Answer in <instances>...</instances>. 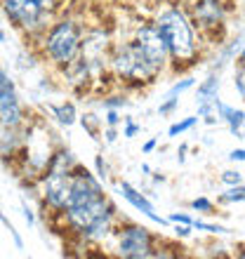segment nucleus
<instances>
[{
	"mask_svg": "<svg viewBox=\"0 0 245 259\" xmlns=\"http://www.w3.org/2000/svg\"><path fill=\"white\" fill-rule=\"evenodd\" d=\"M158 33L163 38L168 55H170V71L184 73L200 64L203 59V40L198 35L189 12L179 3H168L153 17Z\"/></svg>",
	"mask_w": 245,
	"mask_h": 259,
	"instance_id": "nucleus-1",
	"label": "nucleus"
},
{
	"mask_svg": "<svg viewBox=\"0 0 245 259\" xmlns=\"http://www.w3.org/2000/svg\"><path fill=\"white\" fill-rule=\"evenodd\" d=\"M64 222V229L88 243H102L109 238L118 222V210L106 193L71 203L57 214Z\"/></svg>",
	"mask_w": 245,
	"mask_h": 259,
	"instance_id": "nucleus-3",
	"label": "nucleus"
},
{
	"mask_svg": "<svg viewBox=\"0 0 245 259\" xmlns=\"http://www.w3.org/2000/svg\"><path fill=\"white\" fill-rule=\"evenodd\" d=\"M109 238H111V243H113L116 257H123V259L156 257L158 236H153V233L142 224H135V222H120V219H118Z\"/></svg>",
	"mask_w": 245,
	"mask_h": 259,
	"instance_id": "nucleus-6",
	"label": "nucleus"
},
{
	"mask_svg": "<svg viewBox=\"0 0 245 259\" xmlns=\"http://www.w3.org/2000/svg\"><path fill=\"white\" fill-rule=\"evenodd\" d=\"M104 137H106V142H109V144H113L118 139V130L116 127H106V130H104Z\"/></svg>",
	"mask_w": 245,
	"mask_h": 259,
	"instance_id": "nucleus-29",
	"label": "nucleus"
},
{
	"mask_svg": "<svg viewBox=\"0 0 245 259\" xmlns=\"http://www.w3.org/2000/svg\"><path fill=\"white\" fill-rule=\"evenodd\" d=\"M198 120H200L198 116H189V118H184V120L172 123L170 127H168V137H177V135H182V132H189L191 127H196L198 125Z\"/></svg>",
	"mask_w": 245,
	"mask_h": 259,
	"instance_id": "nucleus-16",
	"label": "nucleus"
},
{
	"mask_svg": "<svg viewBox=\"0 0 245 259\" xmlns=\"http://www.w3.org/2000/svg\"><path fill=\"white\" fill-rule=\"evenodd\" d=\"M0 42H5V31H0Z\"/></svg>",
	"mask_w": 245,
	"mask_h": 259,
	"instance_id": "nucleus-35",
	"label": "nucleus"
},
{
	"mask_svg": "<svg viewBox=\"0 0 245 259\" xmlns=\"http://www.w3.org/2000/svg\"><path fill=\"white\" fill-rule=\"evenodd\" d=\"M186 151H189V146H186V144H182V146H179V153H177V160H179V163H184V158H186Z\"/></svg>",
	"mask_w": 245,
	"mask_h": 259,
	"instance_id": "nucleus-31",
	"label": "nucleus"
},
{
	"mask_svg": "<svg viewBox=\"0 0 245 259\" xmlns=\"http://www.w3.org/2000/svg\"><path fill=\"white\" fill-rule=\"evenodd\" d=\"M111 78L128 90H142L146 85L168 73V66L160 64L156 57H151L139 42L130 35L128 40H113L109 57Z\"/></svg>",
	"mask_w": 245,
	"mask_h": 259,
	"instance_id": "nucleus-2",
	"label": "nucleus"
},
{
	"mask_svg": "<svg viewBox=\"0 0 245 259\" xmlns=\"http://www.w3.org/2000/svg\"><path fill=\"white\" fill-rule=\"evenodd\" d=\"M236 62L245 66V45H243V50H240V55H238V59H236Z\"/></svg>",
	"mask_w": 245,
	"mask_h": 259,
	"instance_id": "nucleus-34",
	"label": "nucleus"
},
{
	"mask_svg": "<svg viewBox=\"0 0 245 259\" xmlns=\"http://www.w3.org/2000/svg\"><path fill=\"white\" fill-rule=\"evenodd\" d=\"M222 184H226V186H236V184H243V175H240L238 170H226V172H222Z\"/></svg>",
	"mask_w": 245,
	"mask_h": 259,
	"instance_id": "nucleus-21",
	"label": "nucleus"
},
{
	"mask_svg": "<svg viewBox=\"0 0 245 259\" xmlns=\"http://www.w3.org/2000/svg\"><path fill=\"white\" fill-rule=\"evenodd\" d=\"M83 31H85V24H83L75 14H66L61 12L50 28L43 33V38L38 40V52L50 66L59 71L64 68L68 62H73L75 57L80 55V42H83Z\"/></svg>",
	"mask_w": 245,
	"mask_h": 259,
	"instance_id": "nucleus-4",
	"label": "nucleus"
},
{
	"mask_svg": "<svg viewBox=\"0 0 245 259\" xmlns=\"http://www.w3.org/2000/svg\"><path fill=\"white\" fill-rule=\"evenodd\" d=\"M78 120H80L83 130H88V135L92 137V139H99V132L104 130L102 118L92 116V113H85V116H78Z\"/></svg>",
	"mask_w": 245,
	"mask_h": 259,
	"instance_id": "nucleus-14",
	"label": "nucleus"
},
{
	"mask_svg": "<svg viewBox=\"0 0 245 259\" xmlns=\"http://www.w3.org/2000/svg\"><path fill=\"white\" fill-rule=\"evenodd\" d=\"M102 106H104V109H116V111H120V109H128V106H130V99H128V95H125V92L104 95L102 97Z\"/></svg>",
	"mask_w": 245,
	"mask_h": 259,
	"instance_id": "nucleus-15",
	"label": "nucleus"
},
{
	"mask_svg": "<svg viewBox=\"0 0 245 259\" xmlns=\"http://www.w3.org/2000/svg\"><path fill=\"white\" fill-rule=\"evenodd\" d=\"M142 132V125H137L132 118H125V127H123V137L125 139H132V137H137Z\"/></svg>",
	"mask_w": 245,
	"mask_h": 259,
	"instance_id": "nucleus-23",
	"label": "nucleus"
},
{
	"mask_svg": "<svg viewBox=\"0 0 245 259\" xmlns=\"http://www.w3.org/2000/svg\"><path fill=\"white\" fill-rule=\"evenodd\" d=\"M175 3H179V5H182L184 10H186V7H189L191 3H196V0H175Z\"/></svg>",
	"mask_w": 245,
	"mask_h": 259,
	"instance_id": "nucleus-33",
	"label": "nucleus"
},
{
	"mask_svg": "<svg viewBox=\"0 0 245 259\" xmlns=\"http://www.w3.org/2000/svg\"><path fill=\"white\" fill-rule=\"evenodd\" d=\"M233 85H236V92H238V97L245 102V66H243V64H238V66H236Z\"/></svg>",
	"mask_w": 245,
	"mask_h": 259,
	"instance_id": "nucleus-19",
	"label": "nucleus"
},
{
	"mask_svg": "<svg viewBox=\"0 0 245 259\" xmlns=\"http://www.w3.org/2000/svg\"><path fill=\"white\" fill-rule=\"evenodd\" d=\"M186 12H189L200 40H222L226 14H229V0H196L186 7Z\"/></svg>",
	"mask_w": 245,
	"mask_h": 259,
	"instance_id": "nucleus-7",
	"label": "nucleus"
},
{
	"mask_svg": "<svg viewBox=\"0 0 245 259\" xmlns=\"http://www.w3.org/2000/svg\"><path fill=\"white\" fill-rule=\"evenodd\" d=\"M48 109H50V113L57 118V123H59V125H66V127H71V125L78 120V109H75L73 102L50 104Z\"/></svg>",
	"mask_w": 245,
	"mask_h": 259,
	"instance_id": "nucleus-10",
	"label": "nucleus"
},
{
	"mask_svg": "<svg viewBox=\"0 0 245 259\" xmlns=\"http://www.w3.org/2000/svg\"><path fill=\"white\" fill-rule=\"evenodd\" d=\"M104 125H106V127H118V125H120V113H118L116 109H106Z\"/></svg>",
	"mask_w": 245,
	"mask_h": 259,
	"instance_id": "nucleus-24",
	"label": "nucleus"
},
{
	"mask_svg": "<svg viewBox=\"0 0 245 259\" xmlns=\"http://www.w3.org/2000/svg\"><path fill=\"white\" fill-rule=\"evenodd\" d=\"M168 222H172V224H193V217L184 214V212H172L168 217Z\"/></svg>",
	"mask_w": 245,
	"mask_h": 259,
	"instance_id": "nucleus-25",
	"label": "nucleus"
},
{
	"mask_svg": "<svg viewBox=\"0 0 245 259\" xmlns=\"http://www.w3.org/2000/svg\"><path fill=\"white\" fill-rule=\"evenodd\" d=\"M191 210H196V212H203V214H212L215 212V200H210V198H193L191 200Z\"/></svg>",
	"mask_w": 245,
	"mask_h": 259,
	"instance_id": "nucleus-18",
	"label": "nucleus"
},
{
	"mask_svg": "<svg viewBox=\"0 0 245 259\" xmlns=\"http://www.w3.org/2000/svg\"><path fill=\"white\" fill-rule=\"evenodd\" d=\"M0 10L17 31L38 45L50 24L64 12V0H0Z\"/></svg>",
	"mask_w": 245,
	"mask_h": 259,
	"instance_id": "nucleus-5",
	"label": "nucleus"
},
{
	"mask_svg": "<svg viewBox=\"0 0 245 259\" xmlns=\"http://www.w3.org/2000/svg\"><path fill=\"white\" fill-rule=\"evenodd\" d=\"M12 104H19V95H17L12 78L7 75L5 68L0 66V109L3 106H12Z\"/></svg>",
	"mask_w": 245,
	"mask_h": 259,
	"instance_id": "nucleus-11",
	"label": "nucleus"
},
{
	"mask_svg": "<svg viewBox=\"0 0 245 259\" xmlns=\"http://www.w3.org/2000/svg\"><path fill=\"white\" fill-rule=\"evenodd\" d=\"M217 203H224V205H233V203H245V186L243 184H236V186H229L224 193H219Z\"/></svg>",
	"mask_w": 245,
	"mask_h": 259,
	"instance_id": "nucleus-13",
	"label": "nucleus"
},
{
	"mask_svg": "<svg viewBox=\"0 0 245 259\" xmlns=\"http://www.w3.org/2000/svg\"><path fill=\"white\" fill-rule=\"evenodd\" d=\"M219 71H212L208 78H205L200 85H198V92H196V99H208V97H219Z\"/></svg>",
	"mask_w": 245,
	"mask_h": 259,
	"instance_id": "nucleus-12",
	"label": "nucleus"
},
{
	"mask_svg": "<svg viewBox=\"0 0 245 259\" xmlns=\"http://www.w3.org/2000/svg\"><path fill=\"white\" fill-rule=\"evenodd\" d=\"M219 120H224L229 132L236 139H243V127H245V109H233L229 104H219L217 109Z\"/></svg>",
	"mask_w": 245,
	"mask_h": 259,
	"instance_id": "nucleus-9",
	"label": "nucleus"
},
{
	"mask_svg": "<svg viewBox=\"0 0 245 259\" xmlns=\"http://www.w3.org/2000/svg\"><path fill=\"white\" fill-rule=\"evenodd\" d=\"M196 85V78H191V75H186V78H182L179 82H175L170 90H168V97H182L186 90H191Z\"/></svg>",
	"mask_w": 245,
	"mask_h": 259,
	"instance_id": "nucleus-17",
	"label": "nucleus"
},
{
	"mask_svg": "<svg viewBox=\"0 0 245 259\" xmlns=\"http://www.w3.org/2000/svg\"><path fill=\"white\" fill-rule=\"evenodd\" d=\"M229 160H233V163H245V149H233L231 153H229Z\"/></svg>",
	"mask_w": 245,
	"mask_h": 259,
	"instance_id": "nucleus-27",
	"label": "nucleus"
},
{
	"mask_svg": "<svg viewBox=\"0 0 245 259\" xmlns=\"http://www.w3.org/2000/svg\"><path fill=\"white\" fill-rule=\"evenodd\" d=\"M193 229H198V231H210V233H226L229 229H224V226L219 224H208V222H198V219H193Z\"/></svg>",
	"mask_w": 245,
	"mask_h": 259,
	"instance_id": "nucleus-22",
	"label": "nucleus"
},
{
	"mask_svg": "<svg viewBox=\"0 0 245 259\" xmlns=\"http://www.w3.org/2000/svg\"><path fill=\"white\" fill-rule=\"evenodd\" d=\"M120 193H123V198L128 200L132 207H135L137 212H142L144 217H149L151 222H156V224H160V226H165L168 224V219L165 217H160V214H156V207H153V203H151L149 198L144 196V193H139L135 189V186L130 184V182H120Z\"/></svg>",
	"mask_w": 245,
	"mask_h": 259,
	"instance_id": "nucleus-8",
	"label": "nucleus"
},
{
	"mask_svg": "<svg viewBox=\"0 0 245 259\" xmlns=\"http://www.w3.org/2000/svg\"><path fill=\"white\" fill-rule=\"evenodd\" d=\"M191 229H193V226H191V224H177V229H175V233H177L179 238H189V236H191Z\"/></svg>",
	"mask_w": 245,
	"mask_h": 259,
	"instance_id": "nucleus-28",
	"label": "nucleus"
},
{
	"mask_svg": "<svg viewBox=\"0 0 245 259\" xmlns=\"http://www.w3.org/2000/svg\"><path fill=\"white\" fill-rule=\"evenodd\" d=\"M179 106V97H165V102L158 106V116H170Z\"/></svg>",
	"mask_w": 245,
	"mask_h": 259,
	"instance_id": "nucleus-20",
	"label": "nucleus"
},
{
	"mask_svg": "<svg viewBox=\"0 0 245 259\" xmlns=\"http://www.w3.org/2000/svg\"><path fill=\"white\" fill-rule=\"evenodd\" d=\"M156 144H158V139H156V137H153V139H149V142H146V144H144V153H151V151H153V149H156Z\"/></svg>",
	"mask_w": 245,
	"mask_h": 259,
	"instance_id": "nucleus-30",
	"label": "nucleus"
},
{
	"mask_svg": "<svg viewBox=\"0 0 245 259\" xmlns=\"http://www.w3.org/2000/svg\"><path fill=\"white\" fill-rule=\"evenodd\" d=\"M95 165H97V177L102 179V182H106V177H109V170H106L104 156H97V158H95Z\"/></svg>",
	"mask_w": 245,
	"mask_h": 259,
	"instance_id": "nucleus-26",
	"label": "nucleus"
},
{
	"mask_svg": "<svg viewBox=\"0 0 245 259\" xmlns=\"http://www.w3.org/2000/svg\"><path fill=\"white\" fill-rule=\"evenodd\" d=\"M24 217H26V222H28V224H33V212L28 210V207H24Z\"/></svg>",
	"mask_w": 245,
	"mask_h": 259,
	"instance_id": "nucleus-32",
	"label": "nucleus"
}]
</instances>
